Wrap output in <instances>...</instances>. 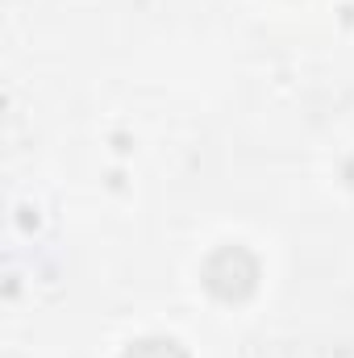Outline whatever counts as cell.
<instances>
[{
    "label": "cell",
    "instance_id": "cell-1",
    "mask_svg": "<svg viewBox=\"0 0 354 358\" xmlns=\"http://www.w3.org/2000/svg\"><path fill=\"white\" fill-rule=\"evenodd\" d=\"M204 287L225 300V304H238L246 300L255 287H259V259L246 250V246H217L208 259H204Z\"/></svg>",
    "mask_w": 354,
    "mask_h": 358
},
{
    "label": "cell",
    "instance_id": "cell-2",
    "mask_svg": "<svg viewBox=\"0 0 354 358\" xmlns=\"http://www.w3.org/2000/svg\"><path fill=\"white\" fill-rule=\"evenodd\" d=\"M121 358H187V350L179 342H171V338H142V342H134Z\"/></svg>",
    "mask_w": 354,
    "mask_h": 358
}]
</instances>
